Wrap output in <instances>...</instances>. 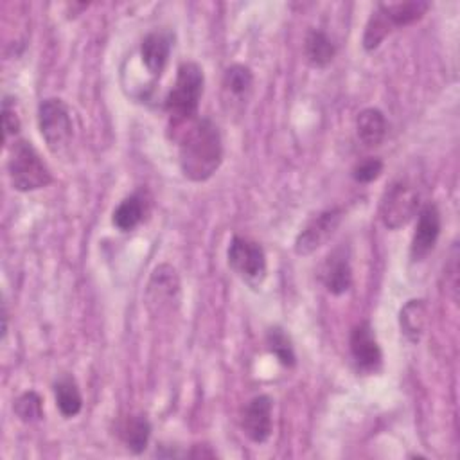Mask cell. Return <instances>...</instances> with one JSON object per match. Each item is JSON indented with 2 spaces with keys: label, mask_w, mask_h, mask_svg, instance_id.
Masks as SVG:
<instances>
[{
  "label": "cell",
  "mask_w": 460,
  "mask_h": 460,
  "mask_svg": "<svg viewBox=\"0 0 460 460\" xmlns=\"http://www.w3.org/2000/svg\"><path fill=\"white\" fill-rule=\"evenodd\" d=\"M178 162L190 181H207L223 162V138L219 128L208 117L194 119L178 135Z\"/></svg>",
  "instance_id": "1"
},
{
  "label": "cell",
  "mask_w": 460,
  "mask_h": 460,
  "mask_svg": "<svg viewBox=\"0 0 460 460\" xmlns=\"http://www.w3.org/2000/svg\"><path fill=\"white\" fill-rule=\"evenodd\" d=\"M203 86V68L194 61H183L178 66L174 84L165 97V110L171 117L172 128H183L187 122L196 119Z\"/></svg>",
  "instance_id": "2"
},
{
  "label": "cell",
  "mask_w": 460,
  "mask_h": 460,
  "mask_svg": "<svg viewBox=\"0 0 460 460\" xmlns=\"http://www.w3.org/2000/svg\"><path fill=\"white\" fill-rule=\"evenodd\" d=\"M7 174L13 189L18 192L38 190L52 181L49 165L43 162L36 147L25 138L13 142L7 160Z\"/></svg>",
  "instance_id": "3"
},
{
  "label": "cell",
  "mask_w": 460,
  "mask_h": 460,
  "mask_svg": "<svg viewBox=\"0 0 460 460\" xmlns=\"http://www.w3.org/2000/svg\"><path fill=\"white\" fill-rule=\"evenodd\" d=\"M38 128L52 155H63L72 142L74 126L68 104L59 97H47L38 106Z\"/></svg>",
  "instance_id": "4"
},
{
  "label": "cell",
  "mask_w": 460,
  "mask_h": 460,
  "mask_svg": "<svg viewBox=\"0 0 460 460\" xmlns=\"http://www.w3.org/2000/svg\"><path fill=\"white\" fill-rule=\"evenodd\" d=\"M420 208V192L408 180L394 181L379 203V217L390 230H397L411 221Z\"/></svg>",
  "instance_id": "5"
},
{
  "label": "cell",
  "mask_w": 460,
  "mask_h": 460,
  "mask_svg": "<svg viewBox=\"0 0 460 460\" xmlns=\"http://www.w3.org/2000/svg\"><path fill=\"white\" fill-rule=\"evenodd\" d=\"M228 266L250 286H257L264 280L268 262L264 248L248 237L234 235L226 250Z\"/></svg>",
  "instance_id": "6"
},
{
  "label": "cell",
  "mask_w": 460,
  "mask_h": 460,
  "mask_svg": "<svg viewBox=\"0 0 460 460\" xmlns=\"http://www.w3.org/2000/svg\"><path fill=\"white\" fill-rule=\"evenodd\" d=\"M343 219V208L341 207H331L322 212H318L313 219L307 221V225L298 232L295 239V253L296 255H311L320 246H323L336 228L340 226Z\"/></svg>",
  "instance_id": "7"
},
{
  "label": "cell",
  "mask_w": 460,
  "mask_h": 460,
  "mask_svg": "<svg viewBox=\"0 0 460 460\" xmlns=\"http://www.w3.org/2000/svg\"><path fill=\"white\" fill-rule=\"evenodd\" d=\"M180 300V277L169 264H160L153 270L147 288L146 304L153 314H162L172 309Z\"/></svg>",
  "instance_id": "8"
},
{
  "label": "cell",
  "mask_w": 460,
  "mask_h": 460,
  "mask_svg": "<svg viewBox=\"0 0 460 460\" xmlns=\"http://www.w3.org/2000/svg\"><path fill=\"white\" fill-rule=\"evenodd\" d=\"M349 349L352 361L359 372L374 374L381 368L383 352L370 322H359L358 325H354L349 338Z\"/></svg>",
  "instance_id": "9"
},
{
  "label": "cell",
  "mask_w": 460,
  "mask_h": 460,
  "mask_svg": "<svg viewBox=\"0 0 460 460\" xmlns=\"http://www.w3.org/2000/svg\"><path fill=\"white\" fill-rule=\"evenodd\" d=\"M440 226L442 219L438 207L431 201L422 205L417 212V225L410 244V257L413 262L426 259L433 252L440 235Z\"/></svg>",
  "instance_id": "10"
},
{
  "label": "cell",
  "mask_w": 460,
  "mask_h": 460,
  "mask_svg": "<svg viewBox=\"0 0 460 460\" xmlns=\"http://www.w3.org/2000/svg\"><path fill=\"white\" fill-rule=\"evenodd\" d=\"M271 413H273V401L270 395L261 394L252 397L246 402L241 417V426H243V433L253 444H264L270 438L273 429Z\"/></svg>",
  "instance_id": "11"
},
{
  "label": "cell",
  "mask_w": 460,
  "mask_h": 460,
  "mask_svg": "<svg viewBox=\"0 0 460 460\" xmlns=\"http://www.w3.org/2000/svg\"><path fill=\"white\" fill-rule=\"evenodd\" d=\"M221 86H223L225 104H230V110H235L237 106L241 110L248 102L253 90L252 68L241 63H234L226 66L223 72Z\"/></svg>",
  "instance_id": "12"
},
{
  "label": "cell",
  "mask_w": 460,
  "mask_h": 460,
  "mask_svg": "<svg viewBox=\"0 0 460 460\" xmlns=\"http://www.w3.org/2000/svg\"><path fill=\"white\" fill-rule=\"evenodd\" d=\"M322 282L331 295H343L352 286V266L349 261V250L340 246L334 248L323 266H322Z\"/></svg>",
  "instance_id": "13"
},
{
  "label": "cell",
  "mask_w": 460,
  "mask_h": 460,
  "mask_svg": "<svg viewBox=\"0 0 460 460\" xmlns=\"http://www.w3.org/2000/svg\"><path fill=\"white\" fill-rule=\"evenodd\" d=\"M172 49V34L169 31H153L140 43V58L144 66L155 77H160L167 66Z\"/></svg>",
  "instance_id": "14"
},
{
  "label": "cell",
  "mask_w": 460,
  "mask_h": 460,
  "mask_svg": "<svg viewBox=\"0 0 460 460\" xmlns=\"http://www.w3.org/2000/svg\"><path fill=\"white\" fill-rule=\"evenodd\" d=\"M388 131V122L379 108H365L356 117V133L365 147H377Z\"/></svg>",
  "instance_id": "15"
},
{
  "label": "cell",
  "mask_w": 460,
  "mask_h": 460,
  "mask_svg": "<svg viewBox=\"0 0 460 460\" xmlns=\"http://www.w3.org/2000/svg\"><path fill=\"white\" fill-rule=\"evenodd\" d=\"M147 212V201L144 192H133L126 196L113 210L111 214V223L115 228L120 232H131L135 230L142 221Z\"/></svg>",
  "instance_id": "16"
},
{
  "label": "cell",
  "mask_w": 460,
  "mask_h": 460,
  "mask_svg": "<svg viewBox=\"0 0 460 460\" xmlns=\"http://www.w3.org/2000/svg\"><path fill=\"white\" fill-rule=\"evenodd\" d=\"M54 399L59 413L65 419L75 417L83 408V395L79 385L72 374H63L54 383Z\"/></svg>",
  "instance_id": "17"
},
{
  "label": "cell",
  "mask_w": 460,
  "mask_h": 460,
  "mask_svg": "<svg viewBox=\"0 0 460 460\" xmlns=\"http://www.w3.org/2000/svg\"><path fill=\"white\" fill-rule=\"evenodd\" d=\"M426 304L422 298H411L408 300L401 311H399V327L402 336L410 341V343H417L422 334H424V327H426Z\"/></svg>",
  "instance_id": "18"
},
{
  "label": "cell",
  "mask_w": 460,
  "mask_h": 460,
  "mask_svg": "<svg viewBox=\"0 0 460 460\" xmlns=\"http://www.w3.org/2000/svg\"><path fill=\"white\" fill-rule=\"evenodd\" d=\"M386 20L390 22V25L394 29L397 27H406L415 23L417 20H420L426 11L429 9L428 2H420V0H408V2H392V4H379L377 5Z\"/></svg>",
  "instance_id": "19"
},
{
  "label": "cell",
  "mask_w": 460,
  "mask_h": 460,
  "mask_svg": "<svg viewBox=\"0 0 460 460\" xmlns=\"http://www.w3.org/2000/svg\"><path fill=\"white\" fill-rule=\"evenodd\" d=\"M304 54L313 66L323 68L334 59L336 47L323 31L311 29L304 40Z\"/></svg>",
  "instance_id": "20"
},
{
  "label": "cell",
  "mask_w": 460,
  "mask_h": 460,
  "mask_svg": "<svg viewBox=\"0 0 460 460\" xmlns=\"http://www.w3.org/2000/svg\"><path fill=\"white\" fill-rule=\"evenodd\" d=\"M120 437L133 455L144 453L151 437V422L146 415H131L120 428Z\"/></svg>",
  "instance_id": "21"
},
{
  "label": "cell",
  "mask_w": 460,
  "mask_h": 460,
  "mask_svg": "<svg viewBox=\"0 0 460 460\" xmlns=\"http://www.w3.org/2000/svg\"><path fill=\"white\" fill-rule=\"evenodd\" d=\"M266 345H268V350L277 358V361L280 365H284V367H293L295 365V361H296L295 349H293L289 334L282 327L273 325V327L268 329Z\"/></svg>",
  "instance_id": "22"
},
{
  "label": "cell",
  "mask_w": 460,
  "mask_h": 460,
  "mask_svg": "<svg viewBox=\"0 0 460 460\" xmlns=\"http://www.w3.org/2000/svg\"><path fill=\"white\" fill-rule=\"evenodd\" d=\"M392 31H394V27L386 20L385 13L377 7L376 11H372V14L368 16V22L365 25V32H363V40H361L363 49L368 52L376 50Z\"/></svg>",
  "instance_id": "23"
},
{
  "label": "cell",
  "mask_w": 460,
  "mask_h": 460,
  "mask_svg": "<svg viewBox=\"0 0 460 460\" xmlns=\"http://www.w3.org/2000/svg\"><path fill=\"white\" fill-rule=\"evenodd\" d=\"M13 410L22 422L41 420L43 419V399L40 397L38 392L27 390L16 397Z\"/></svg>",
  "instance_id": "24"
},
{
  "label": "cell",
  "mask_w": 460,
  "mask_h": 460,
  "mask_svg": "<svg viewBox=\"0 0 460 460\" xmlns=\"http://www.w3.org/2000/svg\"><path fill=\"white\" fill-rule=\"evenodd\" d=\"M383 160L376 158V156H368L361 162H358L352 169V178L358 183H370L376 178H379V174L383 172Z\"/></svg>",
  "instance_id": "25"
},
{
  "label": "cell",
  "mask_w": 460,
  "mask_h": 460,
  "mask_svg": "<svg viewBox=\"0 0 460 460\" xmlns=\"http://www.w3.org/2000/svg\"><path fill=\"white\" fill-rule=\"evenodd\" d=\"M2 126H4V137L5 138L18 135V131L22 128V122H20V117H18V111H16V99L14 97L5 95L4 101H2Z\"/></svg>",
  "instance_id": "26"
},
{
  "label": "cell",
  "mask_w": 460,
  "mask_h": 460,
  "mask_svg": "<svg viewBox=\"0 0 460 460\" xmlns=\"http://www.w3.org/2000/svg\"><path fill=\"white\" fill-rule=\"evenodd\" d=\"M185 456H189V458H216L217 453L214 449H210V446H207V444H196V446H192L190 451L185 453Z\"/></svg>",
  "instance_id": "27"
}]
</instances>
